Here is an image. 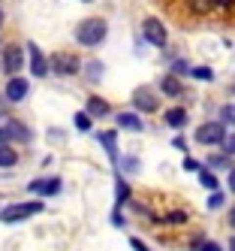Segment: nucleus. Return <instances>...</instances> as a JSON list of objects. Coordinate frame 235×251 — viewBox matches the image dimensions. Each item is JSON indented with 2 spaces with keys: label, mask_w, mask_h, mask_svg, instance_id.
Instances as JSON below:
<instances>
[{
  "label": "nucleus",
  "mask_w": 235,
  "mask_h": 251,
  "mask_svg": "<svg viewBox=\"0 0 235 251\" xmlns=\"http://www.w3.org/2000/svg\"><path fill=\"white\" fill-rule=\"evenodd\" d=\"M106 33H108V25L103 19H85L79 27H76V43L79 46H87V49H94L106 40Z\"/></svg>",
  "instance_id": "1"
},
{
  "label": "nucleus",
  "mask_w": 235,
  "mask_h": 251,
  "mask_svg": "<svg viewBox=\"0 0 235 251\" xmlns=\"http://www.w3.org/2000/svg\"><path fill=\"white\" fill-rule=\"evenodd\" d=\"M45 206H43V200H30V203H15V206H9V209H3L0 212V221L3 224H15V221H24V218H30V215H40Z\"/></svg>",
  "instance_id": "2"
},
{
  "label": "nucleus",
  "mask_w": 235,
  "mask_h": 251,
  "mask_svg": "<svg viewBox=\"0 0 235 251\" xmlns=\"http://www.w3.org/2000/svg\"><path fill=\"white\" fill-rule=\"evenodd\" d=\"M223 136H226L223 121H205V124L196 127V142L199 146H220Z\"/></svg>",
  "instance_id": "3"
},
{
  "label": "nucleus",
  "mask_w": 235,
  "mask_h": 251,
  "mask_svg": "<svg viewBox=\"0 0 235 251\" xmlns=\"http://www.w3.org/2000/svg\"><path fill=\"white\" fill-rule=\"evenodd\" d=\"M48 67H51V73H58V76H79L82 73V61L76 55H66V51L51 55Z\"/></svg>",
  "instance_id": "4"
},
{
  "label": "nucleus",
  "mask_w": 235,
  "mask_h": 251,
  "mask_svg": "<svg viewBox=\"0 0 235 251\" xmlns=\"http://www.w3.org/2000/svg\"><path fill=\"white\" fill-rule=\"evenodd\" d=\"M142 37L148 40L151 46H157V49H163L169 43V33H166V25H163L160 19H145L142 22Z\"/></svg>",
  "instance_id": "5"
},
{
  "label": "nucleus",
  "mask_w": 235,
  "mask_h": 251,
  "mask_svg": "<svg viewBox=\"0 0 235 251\" xmlns=\"http://www.w3.org/2000/svg\"><path fill=\"white\" fill-rule=\"evenodd\" d=\"M133 109L142 115V112H157L160 109V97L151 91L148 85H142V88H136L133 91Z\"/></svg>",
  "instance_id": "6"
},
{
  "label": "nucleus",
  "mask_w": 235,
  "mask_h": 251,
  "mask_svg": "<svg viewBox=\"0 0 235 251\" xmlns=\"http://www.w3.org/2000/svg\"><path fill=\"white\" fill-rule=\"evenodd\" d=\"M3 73L6 76H18L21 73V67H24V49L21 46H6L3 49Z\"/></svg>",
  "instance_id": "7"
},
{
  "label": "nucleus",
  "mask_w": 235,
  "mask_h": 251,
  "mask_svg": "<svg viewBox=\"0 0 235 251\" xmlns=\"http://www.w3.org/2000/svg\"><path fill=\"white\" fill-rule=\"evenodd\" d=\"M27 94H30V82L21 79V76H9V82H6V88H3V97H6L9 103H21Z\"/></svg>",
  "instance_id": "8"
},
{
  "label": "nucleus",
  "mask_w": 235,
  "mask_h": 251,
  "mask_svg": "<svg viewBox=\"0 0 235 251\" xmlns=\"http://www.w3.org/2000/svg\"><path fill=\"white\" fill-rule=\"evenodd\" d=\"M61 178L58 176H48V178H33V182L27 185V191L30 194H36V197H54V194H61Z\"/></svg>",
  "instance_id": "9"
},
{
  "label": "nucleus",
  "mask_w": 235,
  "mask_h": 251,
  "mask_svg": "<svg viewBox=\"0 0 235 251\" xmlns=\"http://www.w3.org/2000/svg\"><path fill=\"white\" fill-rule=\"evenodd\" d=\"M24 51L30 55V73H33L36 79H43L45 73H51V67H48V61L43 58V51H40V46H36V43H27Z\"/></svg>",
  "instance_id": "10"
},
{
  "label": "nucleus",
  "mask_w": 235,
  "mask_h": 251,
  "mask_svg": "<svg viewBox=\"0 0 235 251\" xmlns=\"http://www.w3.org/2000/svg\"><path fill=\"white\" fill-rule=\"evenodd\" d=\"M163 121H166V127H175V130H181L187 124V109H181V106H172V109H166L163 112Z\"/></svg>",
  "instance_id": "11"
},
{
  "label": "nucleus",
  "mask_w": 235,
  "mask_h": 251,
  "mask_svg": "<svg viewBox=\"0 0 235 251\" xmlns=\"http://www.w3.org/2000/svg\"><path fill=\"white\" fill-rule=\"evenodd\" d=\"M6 133H9V139H18V142H24V146L33 139L30 136V127H27V124H21V121H6Z\"/></svg>",
  "instance_id": "12"
},
{
  "label": "nucleus",
  "mask_w": 235,
  "mask_h": 251,
  "mask_svg": "<svg viewBox=\"0 0 235 251\" xmlns=\"http://www.w3.org/2000/svg\"><path fill=\"white\" fill-rule=\"evenodd\" d=\"M160 91L166 94V97H181V94H184V88H181V79H178L175 73H169V76H163Z\"/></svg>",
  "instance_id": "13"
},
{
  "label": "nucleus",
  "mask_w": 235,
  "mask_h": 251,
  "mask_svg": "<svg viewBox=\"0 0 235 251\" xmlns=\"http://www.w3.org/2000/svg\"><path fill=\"white\" fill-rule=\"evenodd\" d=\"M118 127H124V130H136V133H142V115L139 112H121L118 115Z\"/></svg>",
  "instance_id": "14"
},
{
  "label": "nucleus",
  "mask_w": 235,
  "mask_h": 251,
  "mask_svg": "<svg viewBox=\"0 0 235 251\" xmlns=\"http://www.w3.org/2000/svg\"><path fill=\"white\" fill-rule=\"evenodd\" d=\"M108 112H112V106H108L103 97H90V100H87V115H90V118H106Z\"/></svg>",
  "instance_id": "15"
},
{
  "label": "nucleus",
  "mask_w": 235,
  "mask_h": 251,
  "mask_svg": "<svg viewBox=\"0 0 235 251\" xmlns=\"http://www.w3.org/2000/svg\"><path fill=\"white\" fill-rule=\"evenodd\" d=\"M115 136H118L115 130H100V133H97V139L106 146L108 157H112V160H115V167H118V146H115Z\"/></svg>",
  "instance_id": "16"
},
{
  "label": "nucleus",
  "mask_w": 235,
  "mask_h": 251,
  "mask_svg": "<svg viewBox=\"0 0 235 251\" xmlns=\"http://www.w3.org/2000/svg\"><path fill=\"white\" fill-rule=\"evenodd\" d=\"M15 164H18V151L3 142V146H0V170H12Z\"/></svg>",
  "instance_id": "17"
},
{
  "label": "nucleus",
  "mask_w": 235,
  "mask_h": 251,
  "mask_svg": "<svg viewBox=\"0 0 235 251\" xmlns=\"http://www.w3.org/2000/svg\"><path fill=\"white\" fill-rule=\"evenodd\" d=\"M199 185L208 188V191H217V188H220V182H217V173L202 167V170H199Z\"/></svg>",
  "instance_id": "18"
},
{
  "label": "nucleus",
  "mask_w": 235,
  "mask_h": 251,
  "mask_svg": "<svg viewBox=\"0 0 235 251\" xmlns=\"http://www.w3.org/2000/svg\"><path fill=\"white\" fill-rule=\"evenodd\" d=\"M187 6L193 15H208L214 9V0H187Z\"/></svg>",
  "instance_id": "19"
},
{
  "label": "nucleus",
  "mask_w": 235,
  "mask_h": 251,
  "mask_svg": "<svg viewBox=\"0 0 235 251\" xmlns=\"http://www.w3.org/2000/svg\"><path fill=\"white\" fill-rule=\"evenodd\" d=\"M208 170H214V173L217 170H229V154H223V151L220 154H211L208 157Z\"/></svg>",
  "instance_id": "20"
},
{
  "label": "nucleus",
  "mask_w": 235,
  "mask_h": 251,
  "mask_svg": "<svg viewBox=\"0 0 235 251\" xmlns=\"http://www.w3.org/2000/svg\"><path fill=\"white\" fill-rule=\"evenodd\" d=\"M220 149H223V154H229V157L235 154V133H226V136H223V142H220Z\"/></svg>",
  "instance_id": "21"
},
{
  "label": "nucleus",
  "mask_w": 235,
  "mask_h": 251,
  "mask_svg": "<svg viewBox=\"0 0 235 251\" xmlns=\"http://www.w3.org/2000/svg\"><path fill=\"white\" fill-rule=\"evenodd\" d=\"M115 197H118V206L127 200V197H130V185H127L124 178H118V191H115Z\"/></svg>",
  "instance_id": "22"
},
{
  "label": "nucleus",
  "mask_w": 235,
  "mask_h": 251,
  "mask_svg": "<svg viewBox=\"0 0 235 251\" xmlns=\"http://www.w3.org/2000/svg\"><path fill=\"white\" fill-rule=\"evenodd\" d=\"M190 76H193V79H202V82H208V79H214V73H211V70H208V67H196V70H190Z\"/></svg>",
  "instance_id": "23"
},
{
  "label": "nucleus",
  "mask_w": 235,
  "mask_h": 251,
  "mask_svg": "<svg viewBox=\"0 0 235 251\" xmlns=\"http://www.w3.org/2000/svg\"><path fill=\"white\" fill-rule=\"evenodd\" d=\"M76 127H79L82 133L90 130V115H87V112H79V115H76Z\"/></svg>",
  "instance_id": "24"
},
{
  "label": "nucleus",
  "mask_w": 235,
  "mask_h": 251,
  "mask_svg": "<svg viewBox=\"0 0 235 251\" xmlns=\"http://www.w3.org/2000/svg\"><path fill=\"white\" fill-rule=\"evenodd\" d=\"M220 121H223V124H226V121H229V124H235V103L223 106V112H220Z\"/></svg>",
  "instance_id": "25"
},
{
  "label": "nucleus",
  "mask_w": 235,
  "mask_h": 251,
  "mask_svg": "<svg viewBox=\"0 0 235 251\" xmlns=\"http://www.w3.org/2000/svg\"><path fill=\"white\" fill-rule=\"evenodd\" d=\"M223 206V194L220 191H211V197H208V209H220Z\"/></svg>",
  "instance_id": "26"
},
{
  "label": "nucleus",
  "mask_w": 235,
  "mask_h": 251,
  "mask_svg": "<svg viewBox=\"0 0 235 251\" xmlns=\"http://www.w3.org/2000/svg\"><path fill=\"white\" fill-rule=\"evenodd\" d=\"M172 73H175V76H187V73H190V64H187V61H175Z\"/></svg>",
  "instance_id": "27"
},
{
  "label": "nucleus",
  "mask_w": 235,
  "mask_h": 251,
  "mask_svg": "<svg viewBox=\"0 0 235 251\" xmlns=\"http://www.w3.org/2000/svg\"><path fill=\"white\" fill-rule=\"evenodd\" d=\"M100 76H103V67H100V61L87 64V79H100Z\"/></svg>",
  "instance_id": "28"
},
{
  "label": "nucleus",
  "mask_w": 235,
  "mask_h": 251,
  "mask_svg": "<svg viewBox=\"0 0 235 251\" xmlns=\"http://www.w3.org/2000/svg\"><path fill=\"white\" fill-rule=\"evenodd\" d=\"M184 170H187V173H199V170H202V164H199V160H193V157L187 154V157H184Z\"/></svg>",
  "instance_id": "29"
},
{
  "label": "nucleus",
  "mask_w": 235,
  "mask_h": 251,
  "mask_svg": "<svg viewBox=\"0 0 235 251\" xmlns=\"http://www.w3.org/2000/svg\"><path fill=\"white\" fill-rule=\"evenodd\" d=\"M166 221H169V224H184L187 215H184V212H172V215H166Z\"/></svg>",
  "instance_id": "30"
},
{
  "label": "nucleus",
  "mask_w": 235,
  "mask_h": 251,
  "mask_svg": "<svg viewBox=\"0 0 235 251\" xmlns=\"http://www.w3.org/2000/svg\"><path fill=\"white\" fill-rule=\"evenodd\" d=\"M235 6V0H214V9H223V12H229Z\"/></svg>",
  "instance_id": "31"
},
{
  "label": "nucleus",
  "mask_w": 235,
  "mask_h": 251,
  "mask_svg": "<svg viewBox=\"0 0 235 251\" xmlns=\"http://www.w3.org/2000/svg\"><path fill=\"white\" fill-rule=\"evenodd\" d=\"M6 115H9V100L0 94V118H6Z\"/></svg>",
  "instance_id": "32"
},
{
  "label": "nucleus",
  "mask_w": 235,
  "mask_h": 251,
  "mask_svg": "<svg viewBox=\"0 0 235 251\" xmlns=\"http://www.w3.org/2000/svg\"><path fill=\"white\" fill-rule=\"evenodd\" d=\"M199 251H223V248L217 245V242H202V248H199Z\"/></svg>",
  "instance_id": "33"
},
{
  "label": "nucleus",
  "mask_w": 235,
  "mask_h": 251,
  "mask_svg": "<svg viewBox=\"0 0 235 251\" xmlns=\"http://www.w3.org/2000/svg\"><path fill=\"white\" fill-rule=\"evenodd\" d=\"M130 245H133V248H136V251H151V248H148V245H145V242H142V239H130Z\"/></svg>",
  "instance_id": "34"
},
{
  "label": "nucleus",
  "mask_w": 235,
  "mask_h": 251,
  "mask_svg": "<svg viewBox=\"0 0 235 251\" xmlns=\"http://www.w3.org/2000/svg\"><path fill=\"white\" fill-rule=\"evenodd\" d=\"M229 191L235 194V167H229Z\"/></svg>",
  "instance_id": "35"
},
{
  "label": "nucleus",
  "mask_w": 235,
  "mask_h": 251,
  "mask_svg": "<svg viewBox=\"0 0 235 251\" xmlns=\"http://www.w3.org/2000/svg\"><path fill=\"white\" fill-rule=\"evenodd\" d=\"M3 142H9V133H6V127H0V146H3Z\"/></svg>",
  "instance_id": "36"
},
{
  "label": "nucleus",
  "mask_w": 235,
  "mask_h": 251,
  "mask_svg": "<svg viewBox=\"0 0 235 251\" xmlns=\"http://www.w3.org/2000/svg\"><path fill=\"white\" fill-rule=\"evenodd\" d=\"M229 224H232V227H235V209H232V212H229Z\"/></svg>",
  "instance_id": "37"
},
{
  "label": "nucleus",
  "mask_w": 235,
  "mask_h": 251,
  "mask_svg": "<svg viewBox=\"0 0 235 251\" xmlns=\"http://www.w3.org/2000/svg\"><path fill=\"white\" fill-rule=\"evenodd\" d=\"M229 251H235V236H232V242H229Z\"/></svg>",
  "instance_id": "38"
},
{
  "label": "nucleus",
  "mask_w": 235,
  "mask_h": 251,
  "mask_svg": "<svg viewBox=\"0 0 235 251\" xmlns=\"http://www.w3.org/2000/svg\"><path fill=\"white\" fill-rule=\"evenodd\" d=\"M0 27H3V9H0Z\"/></svg>",
  "instance_id": "39"
},
{
  "label": "nucleus",
  "mask_w": 235,
  "mask_h": 251,
  "mask_svg": "<svg viewBox=\"0 0 235 251\" xmlns=\"http://www.w3.org/2000/svg\"><path fill=\"white\" fill-rule=\"evenodd\" d=\"M85 3H87V0H85Z\"/></svg>",
  "instance_id": "40"
}]
</instances>
